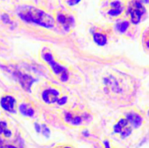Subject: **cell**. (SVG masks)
Returning <instances> with one entry per match:
<instances>
[{
    "label": "cell",
    "instance_id": "obj_1",
    "mask_svg": "<svg viewBox=\"0 0 149 148\" xmlns=\"http://www.w3.org/2000/svg\"><path fill=\"white\" fill-rule=\"evenodd\" d=\"M19 17L27 23H33L42 27L51 28L55 26V19L42 10L32 6H22L17 10Z\"/></svg>",
    "mask_w": 149,
    "mask_h": 148
},
{
    "label": "cell",
    "instance_id": "obj_2",
    "mask_svg": "<svg viewBox=\"0 0 149 148\" xmlns=\"http://www.w3.org/2000/svg\"><path fill=\"white\" fill-rule=\"evenodd\" d=\"M41 58L45 63L47 64L52 72L60 81L62 82L68 81L69 77L68 70L55 60L53 55L49 49L47 48H42L41 51Z\"/></svg>",
    "mask_w": 149,
    "mask_h": 148
},
{
    "label": "cell",
    "instance_id": "obj_3",
    "mask_svg": "<svg viewBox=\"0 0 149 148\" xmlns=\"http://www.w3.org/2000/svg\"><path fill=\"white\" fill-rule=\"evenodd\" d=\"M146 12L145 6L142 1L139 0H132L128 6L127 14L130 16V21L135 25L138 24L141 22Z\"/></svg>",
    "mask_w": 149,
    "mask_h": 148
},
{
    "label": "cell",
    "instance_id": "obj_4",
    "mask_svg": "<svg viewBox=\"0 0 149 148\" xmlns=\"http://www.w3.org/2000/svg\"><path fill=\"white\" fill-rule=\"evenodd\" d=\"M91 116L87 112L67 111L64 114V120L72 126H79L84 122H88Z\"/></svg>",
    "mask_w": 149,
    "mask_h": 148
},
{
    "label": "cell",
    "instance_id": "obj_5",
    "mask_svg": "<svg viewBox=\"0 0 149 148\" xmlns=\"http://www.w3.org/2000/svg\"><path fill=\"white\" fill-rule=\"evenodd\" d=\"M60 92L55 88H48L42 92V97L44 102L47 104L57 102L58 104H63L66 102V97H60Z\"/></svg>",
    "mask_w": 149,
    "mask_h": 148
},
{
    "label": "cell",
    "instance_id": "obj_6",
    "mask_svg": "<svg viewBox=\"0 0 149 148\" xmlns=\"http://www.w3.org/2000/svg\"><path fill=\"white\" fill-rule=\"evenodd\" d=\"M12 73L23 89L26 90V91H31L32 84L35 81V79L33 77L28 74L23 73L18 70H14L13 71Z\"/></svg>",
    "mask_w": 149,
    "mask_h": 148
},
{
    "label": "cell",
    "instance_id": "obj_7",
    "mask_svg": "<svg viewBox=\"0 0 149 148\" xmlns=\"http://www.w3.org/2000/svg\"><path fill=\"white\" fill-rule=\"evenodd\" d=\"M130 122L127 118H121L114 126L115 133H119L122 138L127 137L132 133Z\"/></svg>",
    "mask_w": 149,
    "mask_h": 148
},
{
    "label": "cell",
    "instance_id": "obj_8",
    "mask_svg": "<svg viewBox=\"0 0 149 148\" xmlns=\"http://www.w3.org/2000/svg\"><path fill=\"white\" fill-rule=\"evenodd\" d=\"M56 18L59 24L63 27V28L66 31L70 30V29L74 26V19L70 15L65 12H58L56 15Z\"/></svg>",
    "mask_w": 149,
    "mask_h": 148
},
{
    "label": "cell",
    "instance_id": "obj_9",
    "mask_svg": "<svg viewBox=\"0 0 149 148\" xmlns=\"http://www.w3.org/2000/svg\"><path fill=\"white\" fill-rule=\"evenodd\" d=\"M125 4L120 0H113L109 4L108 15L111 17H116L120 16L125 10Z\"/></svg>",
    "mask_w": 149,
    "mask_h": 148
},
{
    "label": "cell",
    "instance_id": "obj_10",
    "mask_svg": "<svg viewBox=\"0 0 149 148\" xmlns=\"http://www.w3.org/2000/svg\"><path fill=\"white\" fill-rule=\"evenodd\" d=\"M1 107L4 109L6 111L9 112V113H15V106L16 104V100L13 96L10 95H6L3 97L1 99V102H0Z\"/></svg>",
    "mask_w": 149,
    "mask_h": 148
},
{
    "label": "cell",
    "instance_id": "obj_11",
    "mask_svg": "<svg viewBox=\"0 0 149 148\" xmlns=\"http://www.w3.org/2000/svg\"><path fill=\"white\" fill-rule=\"evenodd\" d=\"M127 119L134 128H138L142 124L143 118L139 113L136 112H130L127 115Z\"/></svg>",
    "mask_w": 149,
    "mask_h": 148
},
{
    "label": "cell",
    "instance_id": "obj_12",
    "mask_svg": "<svg viewBox=\"0 0 149 148\" xmlns=\"http://www.w3.org/2000/svg\"><path fill=\"white\" fill-rule=\"evenodd\" d=\"M93 40L95 43L97 44L99 46H103L106 44L108 38L104 31L102 30H97L93 33Z\"/></svg>",
    "mask_w": 149,
    "mask_h": 148
},
{
    "label": "cell",
    "instance_id": "obj_13",
    "mask_svg": "<svg viewBox=\"0 0 149 148\" xmlns=\"http://www.w3.org/2000/svg\"><path fill=\"white\" fill-rule=\"evenodd\" d=\"M19 111L23 115L26 117H31L34 114V109L33 106L28 102H23L19 106Z\"/></svg>",
    "mask_w": 149,
    "mask_h": 148
},
{
    "label": "cell",
    "instance_id": "obj_14",
    "mask_svg": "<svg viewBox=\"0 0 149 148\" xmlns=\"http://www.w3.org/2000/svg\"><path fill=\"white\" fill-rule=\"evenodd\" d=\"M129 28V22L127 20H122L118 22L116 24V29L118 32L123 33L126 31Z\"/></svg>",
    "mask_w": 149,
    "mask_h": 148
},
{
    "label": "cell",
    "instance_id": "obj_15",
    "mask_svg": "<svg viewBox=\"0 0 149 148\" xmlns=\"http://www.w3.org/2000/svg\"><path fill=\"white\" fill-rule=\"evenodd\" d=\"M0 134H4L6 137H10L12 131L7 128V124L4 121H0Z\"/></svg>",
    "mask_w": 149,
    "mask_h": 148
},
{
    "label": "cell",
    "instance_id": "obj_16",
    "mask_svg": "<svg viewBox=\"0 0 149 148\" xmlns=\"http://www.w3.org/2000/svg\"><path fill=\"white\" fill-rule=\"evenodd\" d=\"M144 44L146 48L149 50V30L146 33V36H144Z\"/></svg>",
    "mask_w": 149,
    "mask_h": 148
},
{
    "label": "cell",
    "instance_id": "obj_17",
    "mask_svg": "<svg viewBox=\"0 0 149 148\" xmlns=\"http://www.w3.org/2000/svg\"><path fill=\"white\" fill-rule=\"evenodd\" d=\"M81 0H65V2L69 6H74L78 4Z\"/></svg>",
    "mask_w": 149,
    "mask_h": 148
},
{
    "label": "cell",
    "instance_id": "obj_18",
    "mask_svg": "<svg viewBox=\"0 0 149 148\" xmlns=\"http://www.w3.org/2000/svg\"><path fill=\"white\" fill-rule=\"evenodd\" d=\"M0 148H17L13 145H0Z\"/></svg>",
    "mask_w": 149,
    "mask_h": 148
},
{
    "label": "cell",
    "instance_id": "obj_19",
    "mask_svg": "<svg viewBox=\"0 0 149 148\" xmlns=\"http://www.w3.org/2000/svg\"><path fill=\"white\" fill-rule=\"evenodd\" d=\"M55 148H73L72 147L68 146V145H62V146H58Z\"/></svg>",
    "mask_w": 149,
    "mask_h": 148
},
{
    "label": "cell",
    "instance_id": "obj_20",
    "mask_svg": "<svg viewBox=\"0 0 149 148\" xmlns=\"http://www.w3.org/2000/svg\"><path fill=\"white\" fill-rule=\"evenodd\" d=\"M105 145H106V148H110V147H109V144L108 142H105Z\"/></svg>",
    "mask_w": 149,
    "mask_h": 148
}]
</instances>
